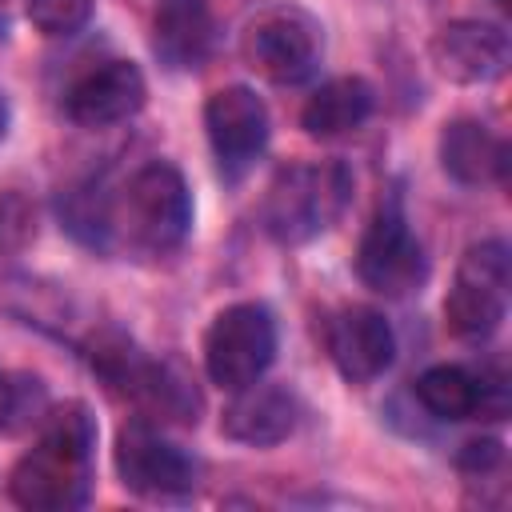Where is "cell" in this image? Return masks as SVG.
Segmentation results:
<instances>
[{
	"mask_svg": "<svg viewBox=\"0 0 512 512\" xmlns=\"http://www.w3.org/2000/svg\"><path fill=\"white\" fill-rule=\"evenodd\" d=\"M112 460L120 484L136 496H184L196 484V460L144 416L128 420L116 432Z\"/></svg>",
	"mask_w": 512,
	"mask_h": 512,
	"instance_id": "8",
	"label": "cell"
},
{
	"mask_svg": "<svg viewBox=\"0 0 512 512\" xmlns=\"http://www.w3.org/2000/svg\"><path fill=\"white\" fill-rule=\"evenodd\" d=\"M352 200V172L340 160L288 164L264 192L260 220L276 244H308L328 232Z\"/></svg>",
	"mask_w": 512,
	"mask_h": 512,
	"instance_id": "2",
	"label": "cell"
},
{
	"mask_svg": "<svg viewBox=\"0 0 512 512\" xmlns=\"http://www.w3.org/2000/svg\"><path fill=\"white\" fill-rule=\"evenodd\" d=\"M148 100L144 72L132 60H104L84 68L68 92H64V112L80 128H112L128 116H136Z\"/></svg>",
	"mask_w": 512,
	"mask_h": 512,
	"instance_id": "10",
	"label": "cell"
},
{
	"mask_svg": "<svg viewBox=\"0 0 512 512\" xmlns=\"http://www.w3.org/2000/svg\"><path fill=\"white\" fill-rule=\"evenodd\" d=\"M204 132L224 180H240L268 144V108L244 84L216 88L204 100Z\"/></svg>",
	"mask_w": 512,
	"mask_h": 512,
	"instance_id": "9",
	"label": "cell"
},
{
	"mask_svg": "<svg viewBox=\"0 0 512 512\" xmlns=\"http://www.w3.org/2000/svg\"><path fill=\"white\" fill-rule=\"evenodd\" d=\"M356 276L376 296H412L428 280V256L400 204H384L356 244Z\"/></svg>",
	"mask_w": 512,
	"mask_h": 512,
	"instance_id": "7",
	"label": "cell"
},
{
	"mask_svg": "<svg viewBox=\"0 0 512 512\" xmlns=\"http://www.w3.org/2000/svg\"><path fill=\"white\" fill-rule=\"evenodd\" d=\"M324 348L348 384H372L376 376L388 372L396 356V336H392V324L376 308L348 304L328 320Z\"/></svg>",
	"mask_w": 512,
	"mask_h": 512,
	"instance_id": "11",
	"label": "cell"
},
{
	"mask_svg": "<svg viewBox=\"0 0 512 512\" xmlns=\"http://www.w3.org/2000/svg\"><path fill=\"white\" fill-rule=\"evenodd\" d=\"M244 64L272 84H300L320 64V28L300 8H268L240 36Z\"/></svg>",
	"mask_w": 512,
	"mask_h": 512,
	"instance_id": "6",
	"label": "cell"
},
{
	"mask_svg": "<svg viewBox=\"0 0 512 512\" xmlns=\"http://www.w3.org/2000/svg\"><path fill=\"white\" fill-rule=\"evenodd\" d=\"M456 464H460V472H464V476H472V480H488L492 472H500V468H504V444H500L496 436L468 440V444L460 448Z\"/></svg>",
	"mask_w": 512,
	"mask_h": 512,
	"instance_id": "22",
	"label": "cell"
},
{
	"mask_svg": "<svg viewBox=\"0 0 512 512\" xmlns=\"http://www.w3.org/2000/svg\"><path fill=\"white\" fill-rule=\"evenodd\" d=\"M416 400L436 420H504L508 384L500 372H472L464 364H432L416 380Z\"/></svg>",
	"mask_w": 512,
	"mask_h": 512,
	"instance_id": "12",
	"label": "cell"
},
{
	"mask_svg": "<svg viewBox=\"0 0 512 512\" xmlns=\"http://www.w3.org/2000/svg\"><path fill=\"white\" fill-rule=\"evenodd\" d=\"M216 44L208 0H160L152 12V52L168 72H192Z\"/></svg>",
	"mask_w": 512,
	"mask_h": 512,
	"instance_id": "15",
	"label": "cell"
},
{
	"mask_svg": "<svg viewBox=\"0 0 512 512\" xmlns=\"http://www.w3.org/2000/svg\"><path fill=\"white\" fill-rule=\"evenodd\" d=\"M48 412V388L32 372H0V432L40 424Z\"/></svg>",
	"mask_w": 512,
	"mask_h": 512,
	"instance_id": "19",
	"label": "cell"
},
{
	"mask_svg": "<svg viewBox=\"0 0 512 512\" xmlns=\"http://www.w3.org/2000/svg\"><path fill=\"white\" fill-rule=\"evenodd\" d=\"M120 392L144 412V420L160 424H196L200 420V392L172 360L140 356L124 376Z\"/></svg>",
	"mask_w": 512,
	"mask_h": 512,
	"instance_id": "17",
	"label": "cell"
},
{
	"mask_svg": "<svg viewBox=\"0 0 512 512\" xmlns=\"http://www.w3.org/2000/svg\"><path fill=\"white\" fill-rule=\"evenodd\" d=\"M496 4H500V8H508V0H496Z\"/></svg>",
	"mask_w": 512,
	"mask_h": 512,
	"instance_id": "24",
	"label": "cell"
},
{
	"mask_svg": "<svg viewBox=\"0 0 512 512\" xmlns=\"http://www.w3.org/2000/svg\"><path fill=\"white\" fill-rule=\"evenodd\" d=\"M36 240V208L20 192H0V256H16Z\"/></svg>",
	"mask_w": 512,
	"mask_h": 512,
	"instance_id": "21",
	"label": "cell"
},
{
	"mask_svg": "<svg viewBox=\"0 0 512 512\" xmlns=\"http://www.w3.org/2000/svg\"><path fill=\"white\" fill-rule=\"evenodd\" d=\"M296 416H300V404L288 388L256 380L232 392V400L220 412V432L248 448H272L292 436Z\"/></svg>",
	"mask_w": 512,
	"mask_h": 512,
	"instance_id": "14",
	"label": "cell"
},
{
	"mask_svg": "<svg viewBox=\"0 0 512 512\" xmlns=\"http://www.w3.org/2000/svg\"><path fill=\"white\" fill-rule=\"evenodd\" d=\"M276 360V320L260 300L228 304L204 332V372L216 388L236 392L264 380Z\"/></svg>",
	"mask_w": 512,
	"mask_h": 512,
	"instance_id": "4",
	"label": "cell"
},
{
	"mask_svg": "<svg viewBox=\"0 0 512 512\" xmlns=\"http://www.w3.org/2000/svg\"><path fill=\"white\" fill-rule=\"evenodd\" d=\"M116 228L148 256L176 252L192 232V192L176 164H144L116 208Z\"/></svg>",
	"mask_w": 512,
	"mask_h": 512,
	"instance_id": "3",
	"label": "cell"
},
{
	"mask_svg": "<svg viewBox=\"0 0 512 512\" xmlns=\"http://www.w3.org/2000/svg\"><path fill=\"white\" fill-rule=\"evenodd\" d=\"M96 420L80 400L48 412L36 424V444L8 472V496L28 512H64L88 500Z\"/></svg>",
	"mask_w": 512,
	"mask_h": 512,
	"instance_id": "1",
	"label": "cell"
},
{
	"mask_svg": "<svg viewBox=\"0 0 512 512\" xmlns=\"http://www.w3.org/2000/svg\"><path fill=\"white\" fill-rule=\"evenodd\" d=\"M24 12L44 36H76L92 20V0H24Z\"/></svg>",
	"mask_w": 512,
	"mask_h": 512,
	"instance_id": "20",
	"label": "cell"
},
{
	"mask_svg": "<svg viewBox=\"0 0 512 512\" xmlns=\"http://www.w3.org/2000/svg\"><path fill=\"white\" fill-rule=\"evenodd\" d=\"M376 108V92L364 76H336L324 80L300 108V128L312 140H340L364 128V120Z\"/></svg>",
	"mask_w": 512,
	"mask_h": 512,
	"instance_id": "18",
	"label": "cell"
},
{
	"mask_svg": "<svg viewBox=\"0 0 512 512\" xmlns=\"http://www.w3.org/2000/svg\"><path fill=\"white\" fill-rule=\"evenodd\" d=\"M508 284H512L508 244L504 240L472 244L460 256L456 280L444 296V328L468 344L488 340L508 312Z\"/></svg>",
	"mask_w": 512,
	"mask_h": 512,
	"instance_id": "5",
	"label": "cell"
},
{
	"mask_svg": "<svg viewBox=\"0 0 512 512\" xmlns=\"http://www.w3.org/2000/svg\"><path fill=\"white\" fill-rule=\"evenodd\" d=\"M436 152H440V168L456 184L480 188V184H504V176H508V144L488 124H480L472 116L448 120L440 128Z\"/></svg>",
	"mask_w": 512,
	"mask_h": 512,
	"instance_id": "16",
	"label": "cell"
},
{
	"mask_svg": "<svg viewBox=\"0 0 512 512\" xmlns=\"http://www.w3.org/2000/svg\"><path fill=\"white\" fill-rule=\"evenodd\" d=\"M4 128H8V104H4V96H0V136H4Z\"/></svg>",
	"mask_w": 512,
	"mask_h": 512,
	"instance_id": "23",
	"label": "cell"
},
{
	"mask_svg": "<svg viewBox=\"0 0 512 512\" xmlns=\"http://www.w3.org/2000/svg\"><path fill=\"white\" fill-rule=\"evenodd\" d=\"M428 60L452 84H488L508 68V32L492 20H448L428 40Z\"/></svg>",
	"mask_w": 512,
	"mask_h": 512,
	"instance_id": "13",
	"label": "cell"
}]
</instances>
